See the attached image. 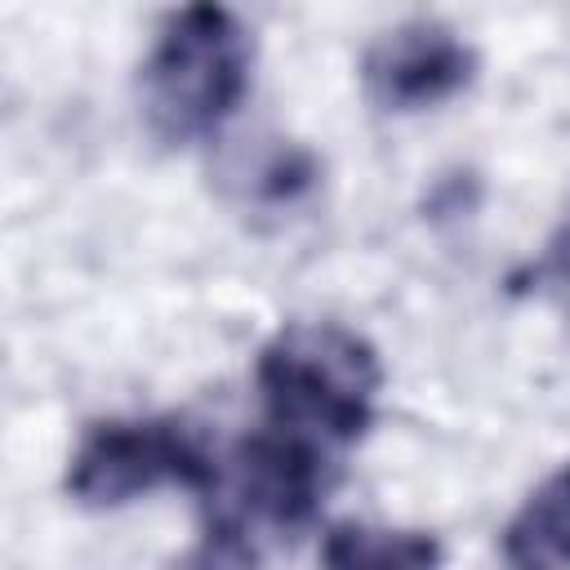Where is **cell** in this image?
Returning <instances> with one entry per match:
<instances>
[{
    "label": "cell",
    "instance_id": "obj_1",
    "mask_svg": "<svg viewBox=\"0 0 570 570\" xmlns=\"http://www.w3.org/2000/svg\"><path fill=\"white\" fill-rule=\"evenodd\" d=\"M254 392L258 423L214 490V539L236 552L249 534H289L321 512L374 423L383 361L338 321H289L258 347Z\"/></svg>",
    "mask_w": 570,
    "mask_h": 570
},
{
    "label": "cell",
    "instance_id": "obj_2",
    "mask_svg": "<svg viewBox=\"0 0 570 570\" xmlns=\"http://www.w3.org/2000/svg\"><path fill=\"white\" fill-rule=\"evenodd\" d=\"M249 67L254 40L232 9L183 4L165 13L138 71L147 129L169 147L214 138L240 111Z\"/></svg>",
    "mask_w": 570,
    "mask_h": 570
},
{
    "label": "cell",
    "instance_id": "obj_3",
    "mask_svg": "<svg viewBox=\"0 0 570 570\" xmlns=\"http://www.w3.org/2000/svg\"><path fill=\"white\" fill-rule=\"evenodd\" d=\"M218 459L205 436L178 414L98 419L80 432L67 459V494L80 508H120L156 490H218Z\"/></svg>",
    "mask_w": 570,
    "mask_h": 570
},
{
    "label": "cell",
    "instance_id": "obj_4",
    "mask_svg": "<svg viewBox=\"0 0 570 570\" xmlns=\"http://www.w3.org/2000/svg\"><path fill=\"white\" fill-rule=\"evenodd\" d=\"M472 80L476 49L441 18H405L387 27L361 58L365 98L392 116L441 107Z\"/></svg>",
    "mask_w": 570,
    "mask_h": 570
},
{
    "label": "cell",
    "instance_id": "obj_5",
    "mask_svg": "<svg viewBox=\"0 0 570 570\" xmlns=\"http://www.w3.org/2000/svg\"><path fill=\"white\" fill-rule=\"evenodd\" d=\"M499 552L508 570H570V459L517 503Z\"/></svg>",
    "mask_w": 570,
    "mask_h": 570
},
{
    "label": "cell",
    "instance_id": "obj_6",
    "mask_svg": "<svg viewBox=\"0 0 570 570\" xmlns=\"http://www.w3.org/2000/svg\"><path fill=\"white\" fill-rule=\"evenodd\" d=\"M321 570H441V543L410 525H334L321 548Z\"/></svg>",
    "mask_w": 570,
    "mask_h": 570
},
{
    "label": "cell",
    "instance_id": "obj_7",
    "mask_svg": "<svg viewBox=\"0 0 570 570\" xmlns=\"http://www.w3.org/2000/svg\"><path fill=\"white\" fill-rule=\"evenodd\" d=\"M321 183V160L298 147V142H272L263 147L245 174H240V196L245 205L254 209H267V214H285V209H298Z\"/></svg>",
    "mask_w": 570,
    "mask_h": 570
},
{
    "label": "cell",
    "instance_id": "obj_8",
    "mask_svg": "<svg viewBox=\"0 0 570 570\" xmlns=\"http://www.w3.org/2000/svg\"><path fill=\"white\" fill-rule=\"evenodd\" d=\"M512 285L517 289H561V294H570V218L543 245V254L512 276Z\"/></svg>",
    "mask_w": 570,
    "mask_h": 570
},
{
    "label": "cell",
    "instance_id": "obj_9",
    "mask_svg": "<svg viewBox=\"0 0 570 570\" xmlns=\"http://www.w3.org/2000/svg\"><path fill=\"white\" fill-rule=\"evenodd\" d=\"M236 557V548L232 543H223V539H214V548L205 552V557H196V561H187L183 570H227V561Z\"/></svg>",
    "mask_w": 570,
    "mask_h": 570
}]
</instances>
